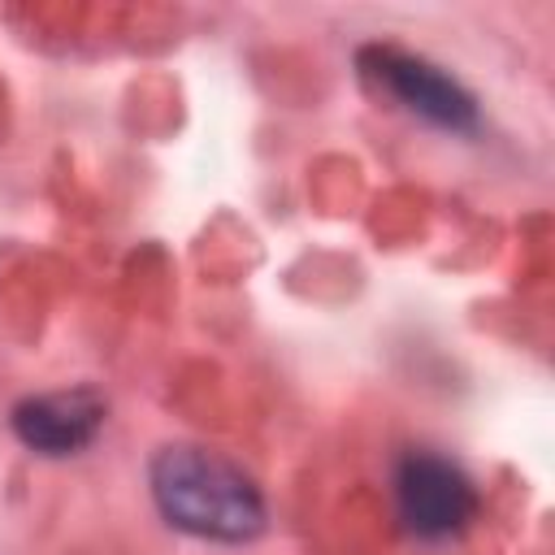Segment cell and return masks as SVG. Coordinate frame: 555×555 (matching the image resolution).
I'll return each instance as SVG.
<instances>
[{"label":"cell","mask_w":555,"mask_h":555,"mask_svg":"<svg viewBox=\"0 0 555 555\" xmlns=\"http://www.w3.org/2000/svg\"><path fill=\"white\" fill-rule=\"evenodd\" d=\"M147 481L160 516L182 533L208 542H251L264 529V499L256 481L217 451L160 447Z\"/></svg>","instance_id":"cell-1"},{"label":"cell","mask_w":555,"mask_h":555,"mask_svg":"<svg viewBox=\"0 0 555 555\" xmlns=\"http://www.w3.org/2000/svg\"><path fill=\"white\" fill-rule=\"evenodd\" d=\"M356 65L377 91L399 100L421 121H429L438 130H477V100L451 74H442L434 61L403 52L395 43H364L356 52Z\"/></svg>","instance_id":"cell-2"},{"label":"cell","mask_w":555,"mask_h":555,"mask_svg":"<svg viewBox=\"0 0 555 555\" xmlns=\"http://www.w3.org/2000/svg\"><path fill=\"white\" fill-rule=\"evenodd\" d=\"M399 516L416 538H451L477 516V490L468 473L434 451H408L395 468Z\"/></svg>","instance_id":"cell-3"},{"label":"cell","mask_w":555,"mask_h":555,"mask_svg":"<svg viewBox=\"0 0 555 555\" xmlns=\"http://www.w3.org/2000/svg\"><path fill=\"white\" fill-rule=\"evenodd\" d=\"M13 434L22 447L39 455H74L95 442L104 425V399L87 386L78 390H52V395H30L13 408Z\"/></svg>","instance_id":"cell-4"}]
</instances>
